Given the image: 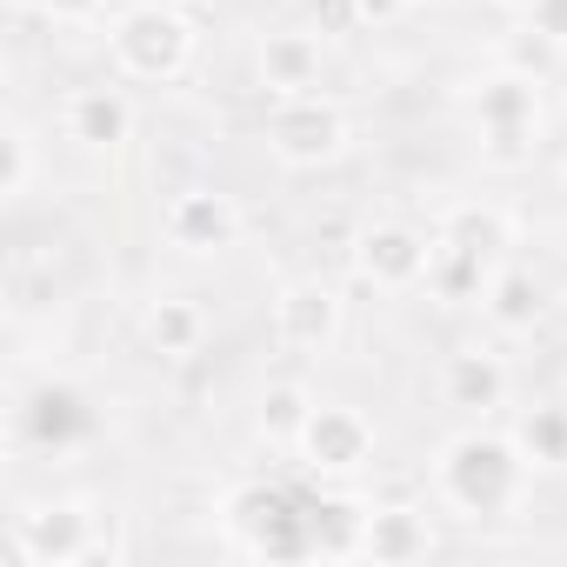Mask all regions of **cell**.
I'll return each instance as SVG.
<instances>
[{"label": "cell", "mask_w": 567, "mask_h": 567, "mask_svg": "<svg viewBox=\"0 0 567 567\" xmlns=\"http://www.w3.org/2000/svg\"><path fill=\"white\" fill-rule=\"evenodd\" d=\"M527 481H534V461L520 454L514 434H501V427H487V421L461 427V434L441 441V454H434V494H441L461 520H507V514H520Z\"/></svg>", "instance_id": "6da1fadb"}, {"label": "cell", "mask_w": 567, "mask_h": 567, "mask_svg": "<svg viewBox=\"0 0 567 567\" xmlns=\"http://www.w3.org/2000/svg\"><path fill=\"white\" fill-rule=\"evenodd\" d=\"M227 540L254 560H308L315 554V501L280 481H240L220 507Z\"/></svg>", "instance_id": "7a4b0ae2"}, {"label": "cell", "mask_w": 567, "mask_h": 567, "mask_svg": "<svg viewBox=\"0 0 567 567\" xmlns=\"http://www.w3.org/2000/svg\"><path fill=\"white\" fill-rule=\"evenodd\" d=\"M107 54L127 81H147V87H167L194 68V21L174 0H134V8L114 14L107 28Z\"/></svg>", "instance_id": "3957f363"}, {"label": "cell", "mask_w": 567, "mask_h": 567, "mask_svg": "<svg viewBox=\"0 0 567 567\" xmlns=\"http://www.w3.org/2000/svg\"><path fill=\"white\" fill-rule=\"evenodd\" d=\"M474 127H481V154L494 167H527L540 147V81L520 68H494L474 81Z\"/></svg>", "instance_id": "277c9868"}, {"label": "cell", "mask_w": 567, "mask_h": 567, "mask_svg": "<svg viewBox=\"0 0 567 567\" xmlns=\"http://www.w3.org/2000/svg\"><path fill=\"white\" fill-rule=\"evenodd\" d=\"M121 547L101 534V514H87V501H28L14 514V560L21 567H87V560H114Z\"/></svg>", "instance_id": "5b68a950"}, {"label": "cell", "mask_w": 567, "mask_h": 567, "mask_svg": "<svg viewBox=\"0 0 567 567\" xmlns=\"http://www.w3.org/2000/svg\"><path fill=\"white\" fill-rule=\"evenodd\" d=\"M14 434H21V447L61 461V454H81V447L101 434V408H94V394H87L81 381L48 374V381H34V388L21 394V408H14Z\"/></svg>", "instance_id": "8992f818"}, {"label": "cell", "mask_w": 567, "mask_h": 567, "mask_svg": "<svg viewBox=\"0 0 567 567\" xmlns=\"http://www.w3.org/2000/svg\"><path fill=\"white\" fill-rule=\"evenodd\" d=\"M348 141H354V127L328 94H288L267 114V154L280 167H328L348 154Z\"/></svg>", "instance_id": "52a82bcc"}, {"label": "cell", "mask_w": 567, "mask_h": 567, "mask_svg": "<svg viewBox=\"0 0 567 567\" xmlns=\"http://www.w3.org/2000/svg\"><path fill=\"white\" fill-rule=\"evenodd\" d=\"M295 454H301V467L315 481H354L374 461V421L361 408H348V401H315Z\"/></svg>", "instance_id": "ba28073f"}, {"label": "cell", "mask_w": 567, "mask_h": 567, "mask_svg": "<svg viewBox=\"0 0 567 567\" xmlns=\"http://www.w3.org/2000/svg\"><path fill=\"white\" fill-rule=\"evenodd\" d=\"M427 267H434V240L421 227H408V220H374V227L354 234V274L368 280V288H381V295L421 288Z\"/></svg>", "instance_id": "9c48e42d"}, {"label": "cell", "mask_w": 567, "mask_h": 567, "mask_svg": "<svg viewBox=\"0 0 567 567\" xmlns=\"http://www.w3.org/2000/svg\"><path fill=\"white\" fill-rule=\"evenodd\" d=\"M161 227H167V240H174L181 254H194V260H214V254L240 247V234H247V214H240V200H234V194H220V187H181V194L167 200Z\"/></svg>", "instance_id": "30bf717a"}, {"label": "cell", "mask_w": 567, "mask_h": 567, "mask_svg": "<svg viewBox=\"0 0 567 567\" xmlns=\"http://www.w3.org/2000/svg\"><path fill=\"white\" fill-rule=\"evenodd\" d=\"M274 341L288 354H328L341 341V295L328 280H288V288L274 295Z\"/></svg>", "instance_id": "8fae6325"}, {"label": "cell", "mask_w": 567, "mask_h": 567, "mask_svg": "<svg viewBox=\"0 0 567 567\" xmlns=\"http://www.w3.org/2000/svg\"><path fill=\"white\" fill-rule=\"evenodd\" d=\"M514 394V374L494 348H454L447 368H441V401L467 421H494Z\"/></svg>", "instance_id": "7c38bea8"}, {"label": "cell", "mask_w": 567, "mask_h": 567, "mask_svg": "<svg viewBox=\"0 0 567 567\" xmlns=\"http://www.w3.org/2000/svg\"><path fill=\"white\" fill-rule=\"evenodd\" d=\"M61 127H68L74 147H87V154H114V147L134 141V101H127L121 87H107V81L74 87L68 107H61Z\"/></svg>", "instance_id": "4fadbf2b"}, {"label": "cell", "mask_w": 567, "mask_h": 567, "mask_svg": "<svg viewBox=\"0 0 567 567\" xmlns=\"http://www.w3.org/2000/svg\"><path fill=\"white\" fill-rule=\"evenodd\" d=\"M260 87L274 101H288V94H321V34L315 28H274L260 34Z\"/></svg>", "instance_id": "5bb4252c"}, {"label": "cell", "mask_w": 567, "mask_h": 567, "mask_svg": "<svg viewBox=\"0 0 567 567\" xmlns=\"http://www.w3.org/2000/svg\"><path fill=\"white\" fill-rule=\"evenodd\" d=\"M421 554H434V520H427V507H408V501L368 507V520H361V560L401 567V560H421Z\"/></svg>", "instance_id": "9a60e30c"}, {"label": "cell", "mask_w": 567, "mask_h": 567, "mask_svg": "<svg viewBox=\"0 0 567 567\" xmlns=\"http://www.w3.org/2000/svg\"><path fill=\"white\" fill-rule=\"evenodd\" d=\"M481 315H487L494 334H534L547 321V280L501 260L494 280H487V295H481Z\"/></svg>", "instance_id": "2e32d148"}, {"label": "cell", "mask_w": 567, "mask_h": 567, "mask_svg": "<svg viewBox=\"0 0 567 567\" xmlns=\"http://www.w3.org/2000/svg\"><path fill=\"white\" fill-rule=\"evenodd\" d=\"M434 240L454 247V254H467V260H481V267H501L507 247H514V220L494 200H461V207L441 214V234Z\"/></svg>", "instance_id": "e0dca14e"}, {"label": "cell", "mask_w": 567, "mask_h": 567, "mask_svg": "<svg viewBox=\"0 0 567 567\" xmlns=\"http://www.w3.org/2000/svg\"><path fill=\"white\" fill-rule=\"evenodd\" d=\"M141 341H147L154 361H194V354L207 348V315H200V301H187V295L147 301V308H141Z\"/></svg>", "instance_id": "ac0fdd59"}, {"label": "cell", "mask_w": 567, "mask_h": 567, "mask_svg": "<svg viewBox=\"0 0 567 567\" xmlns=\"http://www.w3.org/2000/svg\"><path fill=\"white\" fill-rule=\"evenodd\" d=\"M487 280H494V267H481V260H467V254H454V247L434 240V267H427L421 288H427V301H441V308H481Z\"/></svg>", "instance_id": "d6986e66"}, {"label": "cell", "mask_w": 567, "mask_h": 567, "mask_svg": "<svg viewBox=\"0 0 567 567\" xmlns=\"http://www.w3.org/2000/svg\"><path fill=\"white\" fill-rule=\"evenodd\" d=\"M308 414H315V394L301 381H267L260 388V408H254V427H260V441L295 447L301 427H308Z\"/></svg>", "instance_id": "ffe728a7"}, {"label": "cell", "mask_w": 567, "mask_h": 567, "mask_svg": "<svg viewBox=\"0 0 567 567\" xmlns=\"http://www.w3.org/2000/svg\"><path fill=\"white\" fill-rule=\"evenodd\" d=\"M514 441H520V454H527L534 467H567V408H560V401L527 408L520 427H514Z\"/></svg>", "instance_id": "44dd1931"}, {"label": "cell", "mask_w": 567, "mask_h": 567, "mask_svg": "<svg viewBox=\"0 0 567 567\" xmlns=\"http://www.w3.org/2000/svg\"><path fill=\"white\" fill-rule=\"evenodd\" d=\"M361 520H368L361 501L321 494L315 501V554H361Z\"/></svg>", "instance_id": "7402d4cb"}, {"label": "cell", "mask_w": 567, "mask_h": 567, "mask_svg": "<svg viewBox=\"0 0 567 567\" xmlns=\"http://www.w3.org/2000/svg\"><path fill=\"white\" fill-rule=\"evenodd\" d=\"M34 187V134L28 121H8L0 127V200H28Z\"/></svg>", "instance_id": "603a6c76"}, {"label": "cell", "mask_w": 567, "mask_h": 567, "mask_svg": "<svg viewBox=\"0 0 567 567\" xmlns=\"http://www.w3.org/2000/svg\"><path fill=\"white\" fill-rule=\"evenodd\" d=\"M308 28H315L321 41H348V34H361L368 21H361V0H308Z\"/></svg>", "instance_id": "cb8c5ba5"}, {"label": "cell", "mask_w": 567, "mask_h": 567, "mask_svg": "<svg viewBox=\"0 0 567 567\" xmlns=\"http://www.w3.org/2000/svg\"><path fill=\"white\" fill-rule=\"evenodd\" d=\"M554 54H560V48H554V41H540V34L527 28V34L507 48V68H520V74H534V81H540V74L554 68Z\"/></svg>", "instance_id": "d4e9b609"}, {"label": "cell", "mask_w": 567, "mask_h": 567, "mask_svg": "<svg viewBox=\"0 0 567 567\" xmlns=\"http://www.w3.org/2000/svg\"><path fill=\"white\" fill-rule=\"evenodd\" d=\"M540 41H554V48H567V0H534V8L520 14Z\"/></svg>", "instance_id": "484cf974"}, {"label": "cell", "mask_w": 567, "mask_h": 567, "mask_svg": "<svg viewBox=\"0 0 567 567\" xmlns=\"http://www.w3.org/2000/svg\"><path fill=\"white\" fill-rule=\"evenodd\" d=\"M21 8L41 21H87V14H101V0H21Z\"/></svg>", "instance_id": "4316f807"}, {"label": "cell", "mask_w": 567, "mask_h": 567, "mask_svg": "<svg viewBox=\"0 0 567 567\" xmlns=\"http://www.w3.org/2000/svg\"><path fill=\"white\" fill-rule=\"evenodd\" d=\"M408 8H414V0H361V21H368V28H394Z\"/></svg>", "instance_id": "83f0119b"}, {"label": "cell", "mask_w": 567, "mask_h": 567, "mask_svg": "<svg viewBox=\"0 0 567 567\" xmlns=\"http://www.w3.org/2000/svg\"><path fill=\"white\" fill-rule=\"evenodd\" d=\"M501 8H514V14H527V8H534V0H501Z\"/></svg>", "instance_id": "f1b7e54d"}, {"label": "cell", "mask_w": 567, "mask_h": 567, "mask_svg": "<svg viewBox=\"0 0 567 567\" xmlns=\"http://www.w3.org/2000/svg\"><path fill=\"white\" fill-rule=\"evenodd\" d=\"M174 8H194V0H174Z\"/></svg>", "instance_id": "f546056e"}]
</instances>
